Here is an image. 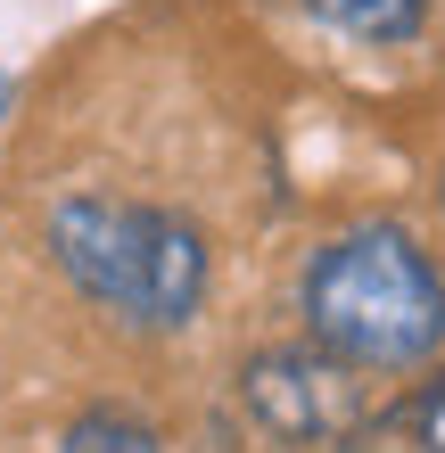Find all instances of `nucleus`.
<instances>
[{"label":"nucleus","mask_w":445,"mask_h":453,"mask_svg":"<svg viewBox=\"0 0 445 453\" xmlns=\"http://www.w3.org/2000/svg\"><path fill=\"white\" fill-rule=\"evenodd\" d=\"M305 338L347 371H421L445 346V273L404 223H347L305 256L297 280Z\"/></svg>","instance_id":"nucleus-1"},{"label":"nucleus","mask_w":445,"mask_h":453,"mask_svg":"<svg viewBox=\"0 0 445 453\" xmlns=\"http://www.w3.org/2000/svg\"><path fill=\"white\" fill-rule=\"evenodd\" d=\"M0 108H9V74H0Z\"/></svg>","instance_id":"nucleus-8"},{"label":"nucleus","mask_w":445,"mask_h":453,"mask_svg":"<svg viewBox=\"0 0 445 453\" xmlns=\"http://www.w3.org/2000/svg\"><path fill=\"white\" fill-rule=\"evenodd\" d=\"M330 453H429V445H421V429H412V412H404V404H387V412L363 420V429H347Z\"/></svg>","instance_id":"nucleus-6"},{"label":"nucleus","mask_w":445,"mask_h":453,"mask_svg":"<svg viewBox=\"0 0 445 453\" xmlns=\"http://www.w3.org/2000/svg\"><path fill=\"white\" fill-rule=\"evenodd\" d=\"M50 453H165V437H157L149 412H124V404H83L58 429V445Z\"/></svg>","instance_id":"nucleus-4"},{"label":"nucleus","mask_w":445,"mask_h":453,"mask_svg":"<svg viewBox=\"0 0 445 453\" xmlns=\"http://www.w3.org/2000/svg\"><path fill=\"white\" fill-rule=\"evenodd\" d=\"M240 412L272 445L330 453L347 429L372 420V395H363V371H347L313 338H297V346H256V355L240 363Z\"/></svg>","instance_id":"nucleus-3"},{"label":"nucleus","mask_w":445,"mask_h":453,"mask_svg":"<svg viewBox=\"0 0 445 453\" xmlns=\"http://www.w3.org/2000/svg\"><path fill=\"white\" fill-rule=\"evenodd\" d=\"M437 206H445V181H437Z\"/></svg>","instance_id":"nucleus-9"},{"label":"nucleus","mask_w":445,"mask_h":453,"mask_svg":"<svg viewBox=\"0 0 445 453\" xmlns=\"http://www.w3.org/2000/svg\"><path fill=\"white\" fill-rule=\"evenodd\" d=\"M42 248L99 313H116L133 330H181L206 305V280H215V248L190 215L108 198V190L58 198L42 215Z\"/></svg>","instance_id":"nucleus-2"},{"label":"nucleus","mask_w":445,"mask_h":453,"mask_svg":"<svg viewBox=\"0 0 445 453\" xmlns=\"http://www.w3.org/2000/svg\"><path fill=\"white\" fill-rule=\"evenodd\" d=\"M404 412H412V429H421V445H429V453H445V363H437L429 380L404 395Z\"/></svg>","instance_id":"nucleus-7"},{"label":"nucleus","mask_w":445,"mask_h":453,"mask_svg":"<svg viewBox=\"0 0 445 453\" xmlns=\"http://www.w3.org/2000/svg\"><path fill=\"white\" fill-rule=\"evenodd\" d=\"M305 9L347 42H412L429 25V0H305Z\"/></svg>","instance_id":"nucleus-5"}]
</instances>
